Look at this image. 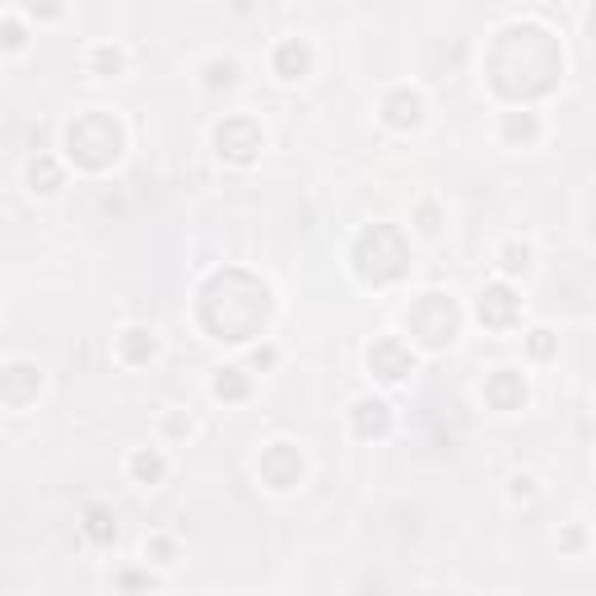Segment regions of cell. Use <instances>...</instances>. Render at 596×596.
I'll use <instances>...</instances> for the list:
<instances>
[{"instance_id": "1", "label": "cell", "mask_w": 596, "mask_h": 596, "mask_svg": "<svg viewBox=\"0 0 596 596\" xmlns=\"http://www.w3.org/2000/svg\"><path fill=\"white\" fill-rule=\"evenodd\" d=\"M61 159L65 164H75L80 154H84V145H94L90 149V164L84 168H107V164H117L122 159V145H126V136H122V126H117V117L107 113V107H84V113H75L71 122H65V130H61Z\"/></svg>"}, {"instance_id": "2", "label": "cell", "mask_w": 596, "mask_h": 596, "mask_svg": "<svg viewBox=\"0 0 596 596\" xmlns=\"http://www.w3.org/2000/svg\"><path fill=\"white\" fill-rule=\"evenodd\" d=\"M257 480L266 484L271 494H294L303 490L307 480V452L290 438H271V443H261L257 452Z\"/></svg>"}, {"instance_id": "3", "label": "cell", "mask_w": 596, "mask_h": 596, "mask_svg": "<svg viewBox=\"0 0 596 596\" xmlns=\"http://www.w3.org/2000/svg\"><path fill=\"white\" fill-rule=\"evenodd\" d=\"M210 145L224 164H257L261 149H266V126L252 113H229L210 126Z\"/></svg>"}, {"instance_id": "4", "label": "cell", "mask_w": 596, "mask_h": 596, "mask_svg": "<svg viewBox=\"0 0 596 596\" xmlns=\"http://www.w3.org/2000/svg\"><path fill=\"white\" fill-rule=\"evenodd\" d=\"M378 117L391 130H419V126L429 122V98H425L419 84H391V90H383Z\"/></svg>"}, {"instance_id": "5", "label": "cell", "mask_w": 596, "mask_h": 596, "mask_svg": "<svg viewBox=\"0 0 596 596\" xmlns=\"http://www.w3.org/2000/svg\"><path fill=\"white\" fill-rule=\"evenodd\" d=\"M364 364H368V378H378V383H406L419 359H415L410 341H401V336H378V341L364 349Z\"/></svg>"}, {"instance_id": "6", "label": "cell", "mask_w": 596, "mask_h": 596, "mask_svg": "<svg viewBox=\"0 0 596 596\" xmlns=\"http://www.w3.org/2000/svg\"><path fill=\"white\" fill-rule=\"evenodd\" d=\"M42 364L33 359H10L0 364V406L6 410H29L38 396H42Z\"/></svg>"}, {"instance_id": "7", "label": "cell", "mask_w": 596, "mask_h": 596, "mask_svg": "<svg viewBox=\"0 0 596 596\" xmlns=\"http://www.w3.org/2000/svg\"><path fill=\"white\" fill-rule=\"evenodd\" d=\"M494 136L503 149H536L545 140V117L536 107H503L494 122Z\"/></svg>"}, {"instance_id": "8", "label": "cell", "mask_w": 596, "mask_h": 596, "mask_svg": "<svg viewBox=\"0 0 596 596\" xmlns=\"http://www.w3.org/2000/svg\"><path fill=\"white\" fill-rule=\"evenodd\" d=\"M313 65H317V52H313V42H307L303 33H284L271 48V71L284 84L307 80V75H313Z\"/></svg>"}, {"instance_id": "9", "label": "cell", "mask_w": 596, "mask_h": 596, "mask_svg": "<svg viewBox=\"0 0 596 596\" xmlns=\"http://www.w3.org/2000/svg\"><path fill=\"white\" fill-rule=\"evenodd\" d=\"M475 317L490 326V331H508V326H513L522 317V299L513 294V284H503V280L484 284V290L475 294Z\"/></svg>"}, {"instance_id": "10", "label": "cell", "mask_w": 596, "mask_h": 596, "mask_svg": "<svg viewBox=\"0 0 596 596\" xmlns=\"http://www.w3.org/2000/svg\"><path fill=\"white\" fill-rule=\"evenodd\" d=\"M113 355H117V364H126V368L149 364L154 355H159V331H154V326H140V322L122 326L117 336H113Z\"/></svg>"}, {"instance_id": "11", "label": "cell", "mask_w": 596, "mask_h": 596, "mask_svg": "<svg viewBox=\"0 0 596 596\" xmlns=\"http://www.w3.org/2000/svg\"><path fill=\"white\" fill-rule=\"evenodd\" d=\"M494 266H499V280H503V284L526 280V275L536 271V242H532V238H522V233L503 238L499 248H494Z\"/></svg>"}, {"instance_id": "12", "label": "cell", "mask_w": 596, "mask_h": 596, "mask_svg": "<svg viewBox=\"0 0 596 596\" xmlns=\"http://www.w3.org/2000/svg\"><path fill=\"white\" fill-rule=\"evenodd\" d=\"M24 187L38 201H52V196L65 187V159L61 154H33L29 168H24Z\"/></svg>"}, {"instance_id": "13", "label": "cell", "mask_w": 596, "mask_h": 596, "mask_svg": "<svg viewBox=\"0 0 596 596\" xmlns=\"http://www.w3.org/2000/svg\"><path fill=\"white\" fill-rule=\"evenodd\" d=\"M196 84H201L206 94L238 90V84H242V65H238V56H229V52H210L201 65H196Z\"/></svg>"}, {"instance_id": "14", "label": "cell", "mask_w": 596, "mask_h": 596, "mask_svg": "<svg viewBox=\"0 0 596 596\" xmlns=\"http://www.w3.org/2000/svg\"><path fill=\"white\" fill-rule=\"evenodd\" d=\"M126 475L136 480V484H164L168 475H172V457H168V448H130L126 452Z\"/></svg>"}, {"instance_id": "15", "label": "cell", "mask_w": 596, "mask_h": 596, "mask_svg": "<svg viewBox=\"0 0 596 596\" xmlns=\"http://www.w3.org/2000/svg\"><path fill=\"white\" fill-rule=\"evenodd\" d=\"M126 65H130V52L122 42H90V48H84V71L94 80H122Z\"/></svg>"}, {"instance_id": "16", "label": "cell", "mask_w": 596, "mask_h": 596, "mask_svg": "<svg viewBox=\"0 0 596 596\" xmlns=\"http://www.w3.org/2000/svg\"><path fill=\"white\" fill-rule=\"evenodd\" d=\"M252 387H257V378H252V373L242 368V364H219V368L210 373V396H215V401H224V406L248 401Z\"/></svg>"}, {"instance_id": "17", "label": "cell", "mask_w": 596, "mask_h": 596, "mask_svg": "<svg viewBox=\"0 0 596 596\" xmlns=\"http://www.w3.org/2000/svg\"><path fill=\"white\" fill-rule=\"evenodd\" d=\"M349 425H355L359 438H383L391 429V406L383 396H359V401L349 406Z\"/></svg>"}, {"instance_id": "18", "label": "cell", "mask_w": 596, "mask_h": 596, "mask_svg": "<svg viewBox=\"0 0 596 596\" xmlns=\"http://www.w3.org/2000/svg\"><path fill=\"white\" fill-rule=\"evenodd\" d=\"M178 560H182V545H178V536H172V532L145 536V545H140V564H145V568L172 573V568H178Z\"/></svg>"}, {"instance_id": "19", "label": "cell", "mask_w": 596, "mask_h": 596, "mask_svg": "<svg viewBox=\"0 0 596 596\" xmlns=\"http://www.w3.org/2000/svg\"><path fill=\"white\" fill-rule=\"evenodd\" d=\"M196 438V415L187 406H168L159 415V448H182Z\"/></svg>"}, {"instance_id": "20", "label": "cell", "mask_w": 596, "mask_h": 596, "mask_svg": "<svg viewBox=\"0 0 596 596\" xmlns=\"http://www.w3.org/2000/svg\"><path fill=\"white\" fill-rule=\"evenodd\" d=\"M33 24L24 19V10H0V52H29Z\"/></svg>"}, {"instance_id": "21", "label": "cell", "mask_w": 596, "mask_h": 596, "mask_svg": "<svg viewBox=\"0 0 596 596\" xmlns=\"http://www.w3.org/2000/svg\"><path fill=\"white\" fill-rule=\"evenodd\" d=\"M541 499V480L532 475V471H513L508 475V503H536Z\"/></svg>"}, {"instance_id": "22", "label": "cell", "mask_w": 596, "mask_h": 596, "mask_svg": "<svg viewBox=\"0 0 596 596\" xmlns=\"http://www.w3.org/2000/svg\"><path fill=\"white\" fill-rule=\"evenodd\" d=\"M84 522H90V526H84V532H90L98 545H107V541H117V517L113 513H107V508L103 503H94L90 508V513H84Z\"/></svg>"}, {"instance_id": "23", "label": "cell", "mask_w": 596, "mask_h": 596, "mask_svg": "<svg viewBox=\"0 0 596 596\" xmlns=\"http://www.w3.org/2000/svg\"><path fill=\"white\" fill-rule=\"evenodd\" d=\"M550 336H555V331H550V326L526 331V345H532V355H536V359H550V349H555V341H550Z\"/></svg>"}]
</instances>
